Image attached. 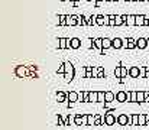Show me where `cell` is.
<instances>
[{
	"instance_id": "cell-49",
	"label": "cell",
	"mask_w": 149,
	"mask_h": 130,
	"mask_svg": "<svg viewBox=\"0 0 149 130\" xmlns=\"http://www.w3.org/2000/svg\"><path fill=\"white\" fill-rule=\"evenodd\" d=\"M148 45H149V38H148Z\"/></svg>"
},
{
	"instance_id": "cell-16",
	"label": "cell",
	"mask_w": 149,
	"mask_h": 130,
	"mask_svg": "<svg viewBox=\"0 0 149 130\" xmlns=\"http://www.w3.org/2000/svg\"><path fill=\"white\" fill-rule=\"evenodd\" d=\"M110 48H113V39L103 38V49H110Z\"/></svg>"
},
{
	"instance_id": "cell-32",
	"label": "cell",
	"mask_w": 149,
	"mask_h": 130,
	"mask_svg": "<svg viewBox=\"0 0 149 130\" xmlns=\"http://www.w3.org/2000/svg\"><path fill=\"white\" fill-rule=\"evenodd\" d=\"M132 126H139V114H132Z\"/></svg>"
},
{
	"instance_id": "cell-6",
	"label": "cell",
	"mask_w": 149,
	"mask_h": 130,
	"mask_svg": "<svg viewBox=\"0 0 149 130\" xmlns=\"http://www.w3.org/2000/svg\"><path fill=\"white\" fill-rule=\"evenodd\" d=\"M81 46V40L78 39V38H71V39H68V48L67 49H78Z\"/></svg>"
},
{
	"instance_id": "cell-35",
	"label": "cell",
	"mask_w": 149,
	"mask_h": 130,
	"mask_svg": "<svg viewBox=\"0 0 149 130\" xmlns=\"http://www.w3.org/2000/svg\"><path fill=\"white\" fill-rule=\"evenodd\" d=\"M57 72H58V74H65V64H64V62H62V64L59 65V67H58V70H57Z\"/></svg>"
},
{
	"instance_id": "cell-2",
	"label": "cell",
	"mask_w": 149,
	"mask_h": 130,
	"mask_svg": "<svg viewBox=\"0 0 149 130\" xmlns=\"http://www.w3.org/2000/svg\"><path fill=\"white\" fill-rule=\"evenodd\" d=\"M117 123V119L113 116V111L110 110L109 113H106L104 114V124L106 126H113V124H116Z\"/></svg>"
},
{
	"instance_id": "cell-34",
	"label": "cell",
	"mask_w": 149,
	"mask_h": 130,
	"mask_svg": "<svg viewBox=\"0 0 149 130\" xmlns=\"http://www.w3.org/2000/svg\"><path fill=\"white\" fill-rule=\"evenodd\" d=\"M78 25L80 26H87V20H86V16H84V15L80 16V23Z\"/></svg>"
},
{
	"instance_id": "cell-20",
	"label": "cell",
	"mask_w": 149,
	"mask_h": 130,
	"mask_svg": "<svg viewBox=\"0 0 149 130\" xmlns=\"http://www.w3.org/2000/svg\"><path fill=\"white\" fill-rule=\"evenodd\" d=\"M94 48L103 51V38H96L94 39Z\"/></svg>"
},
{
	"instance_id": "cell-31",
	"label": "cell",
	"mask_w": 149,
	"mask_h": 130,
	"mask_svg": "<svg viewBox=\"0 0 149 130\" xmlns=\"http://www.w3.org/2000/svg\"><path fill=\"white\" fill-rule=\"evenodd\" d=\"M138 103H145V91H138Z\"/></svg>"
},
{
	"instance_id": "cell-39",
	"label": "cell",
	"mask_w": 149,
	"mask_h": 130,
	"mask_svg": "<svg viewBox=\"0 0 149 130\" xmlns=\"http://www.w3.org/2000/svg\"><path fill=\"white\" fill-rule=\"evenodd\" d=\"M82 126H87V114H82Z\"/></svg>"
},
{
	"instance_id": "cell-9",
	"label": "cell",
	"mask_w": 149,
	"mask_h": 130,
	"mask_svg": "<svg viewBox=\"0 0 149 130\" xmlns=\"http://www.w3.org/2000/svg\"><path fill=\"white\" fill-rule=\"evenodd\" d=\"M55 97H57V101H58V103H64V101L68 100V94L64 93V91H57Z\"/></svg>"
},
{
	"instance_id": "cell-27",
	"label": "cell",
	"mask_w": 149,
	"mask_h": 130,
	"mask_svg": "<svg viewBox=\"0 0 149 130\" xmlns=\"http://www.w3.org/2000/svg\"><path fill=\"white\" fill-rule=\"evenodd\" d=\"M123 25H126V22L123 20L122 15L120 16H116V26H123Z\"/></svg>"
},
{
	"instance_id": "cell-17",
	"label": "cell",
	"mask_w": 149,
	"mask_h": 130,
	"mask_svg": "<svg viewBox=\"0 0 149 130\" xmlns=\"http://www.w3.org/2000/svg\"><path fill=\"white\" fill-rule=\"evenodd\" d=\"M58 26H67V15H58Z\"/></svg>"
},
{
	"instance_id": "cell-37",
	"label": "cell",
	"mask_w": 149,
	"mask_h": 130,
	"mask_svg": "<svg viewBox=\"0 0 149 130\" xmlns=\"http://www.w3.org/2000/svg\"><path fill=\"white\" fill-rule=\"evenodd\" d=\"M127 74H129V71H127V68H126V67H122V78H124Z\"/></svg>"
},
{
	"instance_id": "cell-28",
	"label": "cell",
	"mask_w": 149,
	"mask_h": 130,
	"mask_svg": "<svg viewBox=\"0 0 149 130\" xmlns=\"http://www.w3.org/2000/svg\"><path fill=\"white\" fill-rule=\"evenodd\" d=\"M97 103H106V91H98V101Z\"/></svg>"
},
{
	"instance_id": "cell-47",
	"label": "cell",
	"mask_w": 149,
	"mask_h": 130,
	"mask_svg": "<svg viewBox=\"0 0 149 130\" xmlns=\"http://www.w3.org/2000/svg\"><path fill=\"white\" fill-rule=\"evenodd\" d=\"M136 2H143V0H136Z\"/></svg>"
},
{
	"instance_id": "cell-10",
	"label": "cell",
	"mask_w": 149,
	"mask_h": 130,
	"mask_svg": "<svg viewBox=\"0 0 149 130\" xmlns=\"http://www.w3.org/2000/svg\"><path fill=\"white\" fill-rule=\"evenodd\" d=\"M67 94H68V101L70 103H77L80 100V93H77V91H70Z\"/></svg>"
},
{
	"instance_id": "cell-29",
	"label": "cell",
	"mask_w": 149,
	"mask_h": 130,
	"mask_svg": "<svg viewBox=\"0 0 149 130\" xmlns=\"http://www.w3.org/2000/svg\"><path fill=\"white\" fill-rule=\"evenodd\" d=\"M86 78H93V67H86Z\"/></svg>"
},
{
	"instance_id": "cell-14",
	"label": "cell",
	"mask_w": 149,
	"mask_h": 130,
	"mask_svg": "<svg viewBox=\"0 0 149 130\" xmlns=\"http://www.w3.org/2000/svg\"><path fill=\"white\" fill-rule=\"evenodd\" d=\"M124 46V43H123V39L120 38H113V48L114 49H120Z\"/></svg>"
},
{
	"instance_id": "cell-43",
	"label": "cell",
	"mask_w": 149,
	"mask_h": 130,
	"mask_svg": "<svg viewBox=\"0 0 149 130\" xmlns=\"http://www.w3.org/2000/svg\"><path fill=\"white\" fill-rule=\"evenodd\" d=\"M96 2H106V0H96Z\"/></svg>"
},
{
	"instance_id": "cell-22",
	"label": "cell",
	"mask_w": 149,
	"mask_h": 130,
	"mask_svg": "<svg viewBox=\"0 0 149 130\" xmlns=\"http://www.w3.org/2000/svg\"><path fill=\"white\" fill-rule=\"evenodd\" d=\"M98 101V91H90V103Z\"/></svg>"
},
{
	"instance_id": "cell-44",
	"label": "cell",
	"mask_w": 149,
	"mask_h": 130,
	"mask_svg": "<svg viewBox=\"0 0 149 130\" xmlns=\"http://www.w3.org/2000/svg\"><path fill=\"white\" fill-rule=\"evenodd\" d=\"M127 2H136V0H127Z\"/></svg>"
},
{
	"instance_id": "cell-3",
	"label": "cell",
	"mask_w": 149,
	"mask_h": 130,
	"mask_svg": "<svg viewBox=\"0 0 149 130\" xmlns=\"http://www.w3.org/2000/svg\"><path fill=\"white\" fill-rule=\"evenodd\" d=\"M96 25L98 26H109V15H96Z\"/></svg>"
},
{
	"instance_id": "cell-30",
	"label": "cell",
	"mask_w": 149,
	"mask_h": 130,
	"mask_svg": "<svg viewBox=\"0 0 149 130\" xmlns=\"http://www.w3.org/2000/svg\"><path fill=\"white\" fill-rule=\"evenodd\" d=\"M130 103H138V91H130Z\"/></svg>"
},
{
	"instance_id": "cell-12",
	"label": "cell",
	"mask_w": 149,
	"mask_h": 130,
	"mask_svg": "<svg viewBox=\"0 0 149 130\" xmlns=\"http://www.w3.org/2000/svg\"><path fill=\"white\" fill-rule=\"evenodd\" d=\"M129 75H130L132 78H139V77H140V70H139V67H130V68H129Z\"/></svg>"
},
{
	"instance_id": "cell-42",
	"label": "cell",
	"mask_w": 149,
	"mask_h": 130,
	"mask_svg": "<svg viewBox=\"0 0 149 130\" xmlns=\"http://www.w3.org/2000/svg\"><path fill=\"white\" fill-rule=\"evenodd\" d=\"M143 26H149V19H148V17L145 19V23H143Z\"/></svg>"
},
{
	"instance_id": "cell-8",
	"label": "cell",
	"mask_w": 149,
	"mask_h": 130,
	"mask_svg": "<svg viewBox=\"0 0 149 130\" xmlns=\"http://www.w3.org/2000/svg\"><path fill=\"white\" fill-rule=\"evenodd\" d=\"M129 117L127 114H119L117 116V124L119 126H127V123H129Z\"/></svg>"
},
{
	"instance_id": "cell-24",
	"label": "cell",
	"mask_w": 149,
	"mask_h": 130,
	"mask_svg": "<svg viewBox=\"0 0 149 130\" xmlns=\"http://www.w3.org/2000/svg\"><path fill=\"white\" fill-rule=\"evenodd\" d=\"M148 114H139V126H146Z\"/></svg>"
},
{
	"instance_id": "cell-21",
	"label": "cell",
	"mask_w": 149,
	"mask_h": 130,
	"mask_svg": "<svg viewBox=\"0 0 149 130\" xmlns=\"http://www.w3.org/2000/svg\"><path fill=\"white\" fill-rule=\"evenodd\" d=\"M64 64H65V72H75V68H74L73 62H70V61H65Z\"/></svg>"
},
{
	"instance_id": "cell-19",
	"label": "cell",
	"mask_w": 149,
	"mask_h": 130,
	"mask_svg": "<svg viewBox=\"0 0 149 130\" xmlns=\"http://www.w3.org/2000/svg\"><path fill=\"white\" fill-rule=\"evenodd\" d=\"M145 19H146L145 15H136V26H143Z\"/></svg>"
},
{
	"instance_id": "cell-1",
	"label": "cell",
	"mask_w": 149,
	"mask_h": 130,
	"mask_svg": "<svg viewBox=\"0 0 149 130\" xmlns=\"http://www.w3.org/2000/svg\"><path fill=\"white\" fill-rule=\"evenodd\" d=\"M15 74L19 77V78H25L26 75H31V70H28V67H25V65H17V67L15 68Z\"/></svg>"
},
{
	"instance_id": "cell-26",
	"label": "cell",
	"mask_w": 149,
	"mask_h": 130,
	"mask_svg": "<svg viewBox=\"0 0 149 130\" xmlns=\"http://www.w3.org/2000/svg\"><path fill=\"white\" fill-rule=\"evenodd\" d=\"M74 123H75L77 126H82V114L74 116Z\"/></svg>"
},
{
	"instance_id": "cell-11",
	"label": "cell",
	"mask_w": 149,
	"mask_h": 130,
	"mask_svg": "<svg viewBox=\"0 0 149 130\" xmlns=\"http://www.w3.org/2000/svg\"><path fill=\"white\" fill-rule=\"evenodd\" d=\"M67 48H68V39L58 38V49H67Z\"/></svg>"
},
{
	"instance_id": "cell-15",
	"label": "cell",
	"mask_w": 149,
	"mask_h": 130,
	"mask_svg": "<svg viewBox=\"0 0 149 130\" xmlns=\"http://www.w3.org/2000/svg\"><path fill=\"white\" fill-rule=\"evenodd\" d=\"M126 25L127 26H136V15H127Z\"/></svg>"
},
{
	"instance_id": "cell-45",
	"label": "cell",
	"mask_w": 149,
	"mask_h": 130,
	"mask_svg": "<svg viewBox=\"0 0 149 130\" xmlns=\"http://www.w3.org/2000/svg\"><path fill=\"white\" fill-rule=\"evenodd\" d=\"M107 2H116V0H107Z\"/></svg>"
},
{
	"instance_id": "cell-40",
	"label": "cell",
	"mask_w": 149,
	"mask_h": 130,
	"mask_svg": "<svg viewBox=\"0 0 149 130\" xmlns=\"http://www.w3.org/2000/svg\"><path fill=\"white\" fill-rule=\"evenodd\" d=\"M70 123H71V119L70 117H67L65 120H64V126H70Z\"/></svg>"
},
{
	"instance_id": "cell-18",
	"label": "cell",
	"mask_w": 149,
	"mask_h": 130,
	"mask_svg": "<svg viewBox=\"0 0 149 130\" xmlns=\"http://www.w3.org/2000/svg\"><path fill=\"white\" fill-rule=\"evenodd\" d=\"M116 100V94L113 91H106V103H112Z\"/></svg>"
},
{
	"instance_id": "cell-41",
	"label": "cell",
	"mask_w": 149,
	"mask_h": 130,
	"mask_svg": "<svg viewBox=\"0 0 149 130\" xmlns=\"http://www.w3.org/2000/svg\"><path fill=\"white\" fill-rule=\"evenodd\" d=\"M145 78H149V67H146V71H145Z\"/></svg>"
},
{
	"instance_id": "cell-13",
	"label": "cell",
	"mask_w": 149,
	"mask_h": 130,
	"mask_svg": "<svg viewBox=\"0 0 149 130\" xmlns=\"http://www.w3.org/2000/svg\"><path fill=\"white\" fill-rule=\"evenodd\" d=\"M136 45H138L139 49H145L146 46H149V45H148V39H146V38H139V39H136Z\"/></svg>"
},
{
	"instance_id": "cell-7",
	"label": "cell",
	"mask_w": 149,
	"mask_h": 130,
	"mask_svg": "<svg viewBox=\"0 0 149 130\" xmlns=\"http://www.w3.org/2000/svg\"><path fill=\"white\" fill-rule=\"evenodd\" d=\"M116 101L117 103H126L127 101V91H117L116 93Z\"/></svg>"
},
{
	"instance_id": "cell-25",
	"label": "cell",
	"mask_w": 149,
	"mask_h": 130,
	"mask_svg": "<svg viewBox=\"0 0 149 130\" xmlns=\"http://www.w3.org/2000/svg\"><path fill=\"white\" fill-rule=\"evenodd\" d=\"M74 75H75V72H65L64 74V78H65L67 82H71L74 80Z\"/></svg>"
},
{
	"instance_id": "cell-46",
	"label": "cell",
	"mask_w": 149,
	"mask_h": 130,
	"mask_svg": "<svg viewBox=\"0 0 149 130\" xmlns=\"http://www.w3.org/2000/svg\"><path fill=\"white\" fill-rule=\"evenodd\" d=\"M59 2H67V0H59Z\"/></svg>"
},
{
	"instance_id": "cell-50",
	"label": "cell",
	"mask_w": 149,
	"mask_h": 130,
	"mask_svg": "<svg viewBox=\"0 0 149 130\" xmlns=\"http://www.w3.org/2000/svg\"><path fill=\"white\" fill-rule=\"evenodd\" d=\"M74 2H78V0H74Z\"/></svg>"
},
{
	"instance_id": "cell-48",
	"label": "cell",
	"mask_w": 149,
	"mask_h": 130,
	"mask_svg": "<svg viewBox=\"0 0 149 130\" xmlns=\"http://www.w3.org/2000/svg\"><path fill=\"white\" fill-rule=\"evenodd\" d=\"M86 2H93V0H86Z\"/></svg>"
},
{
	"instance_id": "cell-33",
	"label": "cell",
	"mask_w": 149,
	"mask_h": 130,
	"mask_svg": "<svg viewBox=\"0 0 149 130\" xmlns=\"http://www.w3.org/2000/svg\"><path fill=\"white\" fill-rule=\"evenodd\" d=\"M114 77L116 78H122V67H116L114 68Z\"/></svg>"
},
{
	"instance_id": "cell-36",
	"label": "cell",
	"mask_w": 149,
	"mask_h": 130,
	"mask_svg": "<svg viewBox=\"0 0 149 130\" xmlns=\"http://www.w3.org/2000/svg\"><path fill=\"white\" fill-rule=\"evenodd\" d=\"M104 77V71L101 67H97V78H103Z\"/></svg>"
},
{
	"instance_id": "cell-51",
	"label": "cell",
	"mask_w": 149,
	"mask_h": 130,
	"mask_svg": "<svg viewBox=\"0 0 149 130\" xmlns=\"http://www.w3.org/2000/svg\"><path fill=\"white\" fill-rule=\"evenodd\" d=\"M146 2H149V0H146Z\"/></svg>"
},
{
	"instance_id": "cell-23",
	"label": "cell",
	"mask_w": 149,
	"mask_h": 130,
	"mask_svg": "<svg viewBox=\"0 0 149 130\" xmlns=\"http://www.w3.org/2000/svg\"><path fill=\"white\" fill-rule=\"evenodd\" d=\"M96 114H87V126H94Z\"/></svg>"
},
{
	"instance_id": "cell-5",
	"label": "cell",
	"mask_w": 149,
	"mask_h": 130,
	"mask_svg": "<svg viewBox=\"0 0 149 130\" xmlns=\"http://www.w3.org/2000/svg\"><path fill=\"white\" fill-rule=\"evenodd\" d=\"M123 43H124V48H127V49H135V48H138V45H136V39H135V38L123 39Z\"/></svg>"
},
{
	"instance_id": "cell-4",
	"label": "cell",
	"mask_w": 149,
	"mask_h": 130,
	"mask_svg": "<svg viewBox=\"0 0 149 130\" xmlns=\"http://www.w3.org/2000/svg\"><path fill=\"white\" fill-rule=\"evenodd\" d=\"M80 16L77 15H67V26H78Z\"/></svg>"
},
{
	"instance_id": "cell-38",
	"label": "cell",
	"mask_w": 149,
	"mask_h": 130,
	"mask_svg": "<svg viewBox=\"0 0 149 130\" xmlns=\"http://www.w3.org/2000/svg\"><path fill=\"white\" fill-rule=\"evenodd\" d=\"M57 121H58V126H64V120L61 116H57Z\"/></svg>"
}]
</instances>
